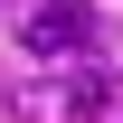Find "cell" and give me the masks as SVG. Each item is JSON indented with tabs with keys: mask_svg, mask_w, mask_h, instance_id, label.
<instances>
[{
	"mask_svg": "<svg viewBox=\"0 0 123 123\" xmlns=\"http://www.w3.org/2000/svg\"><path fill=\"white\" fill-rule=\"evenodd\" d=\"M95 29H104V19H95L85 0H47V10L29 19V47H38V57H85Z\"/></svg>",
	"mask_w": 123,
	"mask_h": 123,
	"instance_id": "obj_1",
	"label": "cell"
},
{
	"mask_svg": "<svg viewBox=\"0 0 123 123\" xmlns=\"http://www.w3.org/2000/svg\"><path fill=\"white\" fill-rule=\"evenodd\" d=\"M104 95H114V85H104V66H76L66 85H38V95H29V114H38V123H85V114H104Z\"/></svg>",
	"mask_w": 123,
	"mask_h": 123,
	"instance_id": "obj_2",
	"label": "cell"
}]
</instances>
